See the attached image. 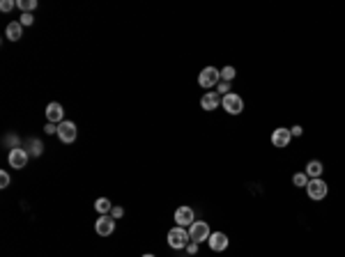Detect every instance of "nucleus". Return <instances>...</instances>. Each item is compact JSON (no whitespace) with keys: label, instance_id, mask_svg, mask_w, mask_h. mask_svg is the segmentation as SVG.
<instances>
[{"label":"nucleus","instance_id":"obj_1","mask_svg":"<svg viewBox=\"0 0 345 257\" xmlns=\"http://www.w3.org/2000/svg\"><path fill=\"white\" fill-rule=\"evenodd\" d=\"M191 243V237H189V230H184V228H173L168 232V246L170 248H175V250H184L186 246Z\"/></svg>","mask_w":345,"mask_h":257},{"label":"nucleus","instance_id":"obj_2","mask_svg":"<svg viewBox=\"0 0 345 257\" xmlns=\"http://www.w3.org/2000/svg\"><path fill=\"white\" fill-rule=\"evenodd\" d=\"M306 193H309V198H311V200L320 202V200L327 198V193H329V186H327V182H322L320 177H318V179H309V184H306Z\"/></svg>","mask_w":345,"mask_h":257},{"label":"nucleus","instance_id":"obj_3","mask_svg":"<svg viewBox=\"0 0 345 257\" xmlns=\"http://www.w3.org/2000/svg\"><path fill=\"white\" fill-rule=\"evenodd\" d=\"M221 106L225 108V113L228 115H240L242 110H244V101H242V97L240 94H235V92L221 97Z\"/></svg>","mask_w":345,"mask_h":257},{"label":"nucleus","instance_id":"obj_4","mask_svg":"<svg viewBox=\"0 0 345 257\" xmlns=\"http://www.w3.org/2000/svg\"><path fill=\"white\" fill-rule=\"evenodd\" d=\"M221 83V71L214 69V67H205V69L198 74V85L200 88H214V85Z\"/></svg>","mask_w":345,"mask_h":257},{"label":"nucleus","instance_id":"obj_5","mask_svg":"<svg viewBox=\"0 0 345 257\" xmlns=\"http://www.w3.org/2000/svg\"><path fill=\"white\" fill-rule=\"evenodd\" d=\"M210 225H207L205 221H196L194 225L189 228V237H191V241L194 243H203V241H207L210 239Z\"/></svg>","mask_w":345,"mask_h":257},{"label":"nucleus","instance_id":"obj_6","mask_svg":"<svg viewBox=\"0 0 345 257\" xmlns=\"http://www.w3.org/2000/svg\"><path fill=\"white\" fill-rule=\"evenodd\" d=\"M290 140H292L290 128H285V126L274 128V134H272V145H274V147L283 149V147H288V145H290Z\"/></svg>","mask_w":345,"mask_h":257},{"label":"nucleus","instance_id":"obj_7","mask_svg":"<svg viewBox=\"0 0 345 257\" xmlns=\"http://www.w3.org/2000/svg\"><path fill=\"white\" fill-rule=\"evenodd\" d=\"M58 136H60V140L65 145H69V143H74L76 140V124L74 122H60L58 124Z\"/></svg>","mask_w":345,"mask_h":257},{"label":"nucleus","instance_id":"obj_8","mask_svg":"<svg viewBox=\"0 0 345 257\" xmlns=\"http://www.w3.org/2000/svg\"><path fill=\"white\" fill-rule=\"evenodd\" d=\"M175 223L180 228H191L196 223V216H194V209L191 207H180L175 211Z\"/></svg>","mask_w":345,"mask_h":257},{"label":"nucleus","instance_id":"obj_9","mask_svg":"<svg viewBox=\"0 0 345 257\" xmlns=\"http://www.w3.org/2000/svg\"><path fill=\"white\" fill-rule=\"evenodd\" d=\"M28 156H30V154L25 152V149H21V147L12 149V152H10V165H12L14 170L25 168V163H28Z\"/></svg>","mask_w":345,"mask_h":257},{"label":"nucleus","instance_id":"obj_10","mask_svg":"<svg viewBox=\"0 0 345 257\" xmlns=\"http://www.w3.org/2000/svg\"><path fill=\"white\" fill-rule=\"evenodd\" d=\"M95 230H97V234L99 237H108V234H113V230H115V218L110 216H101L99 221H97V225H95Z\"/></svg>","mask_w":345,"mask_h":257},{"label":"nucleus","instance_id":"obj_11","mask_svg":"<svg viewBox=\"0 0 345 257\" xmlns=\"http://www.w3.org/2000/svg\"><path fill=\"white\" fill-rule=\"evenodd\" d=\"M207 243H210V248L214 252H221V250L228 248V237H225L223 232H212L210 239H207Z\"/></svg>","mask_w":345,"mask_h":257},{"label":"nucleus","instance_id":"obj_12","mask_svg":"<svg viewBox=\"0 0 345 257\" xmlns=\"http://www.w3.org/2000/svg\"><path fill=\"white\" fill-rule=\"evenodd\" d=\"M46 117H49V122H65V110H62V106L58 104V101H51L49 106H46Z\"/></svg>","mask_w":345,"mask_h":257},{"label":"nucleus","instance_id":"obj_13","mask_svg":"<svg viewBox=\"0 0 345 257\" xmlns=\"http://www.w3.org/2000/svg\"><path fill=\"white\" fill-rule=\"evenodd\" d=\"M200 106H203V110H216V108L221 106L219 92H207V94H203V99H200Z\"/></svg>","mask_w":345,"mask_h":257},{"label":"nucleus","instance_id":"obj_14","mask_svg":"<svg viewBox=\"0 0 345 257\" xmlns=\"http://www.w3.org/2000/svg\"><path fill=\"white\" fill-rule=\"evenodd\" d=\"M304 173H306V177H309V179H318L322 173H325V165H322L320 161H309Z\"/></svg>","mask_w":345,"mask_h":257},{"label":"nucleus","instance_id":"obj_15","mask_svg":"<svg viewBox=\"0 0 345 257\" xmlns=\"http://www.w3.org/2000/svg\"><path fill=\"white\" fill-rule=\"evenodd\" d=\"M21 37H23V25H21L19 21H12V23L7 25V39L19 41Z\"/></svg>","mask_w":345,"mask_h":257},{"label":"nucleus","instance_id":"obj_16","mask_svg":"<svg viewBox=\"0 0 345 257\" xmlns=\"http://www.w3.org/2000/svg\"><path fill=\"white\" fill-rule=\"evenodd\" d=\"M95 209L101 213V216H108V213L113 211V204H110L108 198H99V200L95 202Z\"/></svg>","mask_w":345,"mask_h":257},{"label":"nucleus","instance_id":"obj_17","mask_svg":"<svg viewBox=\"0 0 345 257\" xmlns=\"http://www.w3.org/2000/svg\"><path fill=\"white\" fill-rule=\"evenodd\" d=\"M28 147L30 149H25V152L32 154V156H42V152H44V145H42V140H37V138H32L30 143H28Z\"/></svg>","mask_w":345,"mask_h":257},{"label":"nucleus","instance_id":"obj_18","mask_svg":"<svg viewBox=\"0 0 345 257\" xmlns=\"http://www.w3.org/2000/svg\"><path fill=\"white\" fill-rule=\"evenodd\" d=\"M16 5H19V10H23V14H30V12H35L37 0H19Z\"/></svg>","mask_w":345,"mask_h":257},{"label":"nucleus","instance_id":"obj_19","mask_svg":"<svg viewBox=\"0 0 345 257\" xmlns=\"http://www.w3.org/2000/svg\"><path fill=\"white\" fill-rule=\"evenodd\" d=\"M235 76H237L235 67H223V69H221V80H225V83H230Z\"/></svg>","mask_w":345,"mask_h":257},{"label":"nucleus","instance_id":"obj_20","mask_svg":"<svg viewBox=\"0 0 345 257\" xmlns=\"http://www.w3.org/2000/svg\"><path fill=\"white\" fill-rule=\"evenodd\" d=\"M292 184L299 188H306V184H309V177H306V173H297L295 177H292Z\"/></svg>","mask_w":345,"mask_h":257},{"label":"nucleus","instance_id":"obj_21","mask_svg":"<svg viewBox=\"0 0 345 257\" xmlns=\"http://www.w3.org/2000/svg\"><path fill=\"white\" fill-rule=\"evenodd\" d=\"M216 90H219V94H230V83H225V80H221L219 85H216Z\"/></svg>","mask_w":345,"mask_h":257},{"label":"nucleus","instance_id":"obj_22","mask_svg":"<svg viewBox=\"0 0 345 257\" xmlns=\"http://www.w3.org/2000/svg\"><path fill=\"white\" fill-rule=\"evenodd\" d=\"M7 186H10V175L3 170V173H0V188H7Z\"/></svg>","mask_w":345,"mask_h":257},{"label":"nucleus","instance_id":"obj_23","mask_svg":"<svg viewBox=\"0 0 345 257\" xmlns=\"http://www.w3.org/2000/svg\"><path fill=\"white\" fill-rule=\"evenodd\" d=\"M12 7H14V0H3V3H0V10L3 12H10Z\"/></svg>","mask_w":345,"mask_h":257},{"label":"nucleus","instance_id":"obj_24","mask_svg":"<svg viewBox=\"0 0 345 257\" xmlns=\"http://www.w3.org/2000/svg\"><path fill=\"white\" fill-rule=\"evenodd\" d=\"M32 21H35V19H32V14H23L19 23H21V25H32Z\"/></svg>","mask_w":345,"mask_h":257},{"label":"nucleus","instance_id":"obj_25","mask_svg":"<svg viewBox=\"0 0 345 257\" xmlns=\"http://www.w3.org/2000/svg\"><path fill=\"white\" fill-rule=\"evenodd\" d=\"M110 216H113V218H122V216H125V209H122V207H113Z\"/></svg>","mask_w":345,"mask_h":257},{"label":"nucleus","instance_id":"obj_26","mask_svg":"<svg viewBox=\"0 0 345 257\" xmlns=\"http://www.w3.org/2000/svg\"><path fill=\"white\" fill-rule=\"evenodd\" d=\"M44 131H46V134H58V126H55L53 122H49V124L44 126Z\"/></svg>","mask_w":345,"mask_h":257},{"label":"nucleus","instance_id":"obj_27","mask_svg":"<svg viewBox=\"0 0 345 257\" xmlns=\"http://www.w3.org/2000/svg\"><path fill=\"white\" fill-rule=\"evenodd\" d=\"M290 134H292V138H299V136L304 134V128H301V126H292V128H290Z\"/></svg>","mask_w":345,"mask_h":257},{"label":"nucleus","instance_id":"obj_28","mask_svg":"<svg viewBox=\"0 0 345 257\" xmlns=\"http://www.w3.org/2000/svg\"><path fill=\"white\" fill-rule=\"evenodd\" d=\"M186 252H189V255H196V252H198V243L191 241L189 246H186Z\"/></svg>","mask_w":345,"mask_h":257},{"label":"nucleus","instance_id":"obj_29","mask_svg":"<svg viewBox=\"0 0 345 257\" xmlns=\"http://www.w3.org/2000/svg\"><path fill=\"white\" fill-rule=\"evenodd\" d=\"M5 143L14 145V149H16V147H19V138H16V136H7V138H5Z\"/></svg>","mask_w":345,"mask_h":257},{"label":"nucleus","instance_id":"obj_30","mask_svg":"<svg viewBox=\"0 0 345 257\" xmlns=\"http://www.w3.org/2000/svg\"><path fill=\"white\" fill-rule=\"evenodd\" d=\"M143 257H155V255H150V252H147V255H143Z\"/></svg>","mask_w":345,"mask_h":257}]
</instances>
